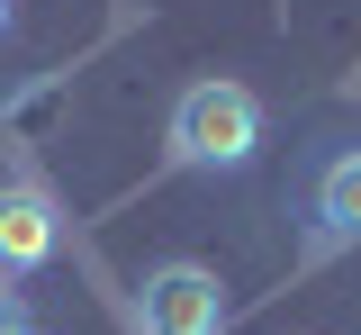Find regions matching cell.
<instances>
[{"label":"cell","mask_w":361,"mask_h":335,"mask_svg":"<svg viewBox=\"0 0 361 335\" xmlns=\"http://www.w3.org/2000/svg\"><path fill=\"white\" fill-rule=\"evenodd\" d=\"M0 335H37V317H27V308H18L9 290H0Z\"/></svg>","instance_id":"cell-5"},{"label":"cell","mask_w":361,"mask_h":335,"mask_svg":"<svg viewBox=\"0 0 361 335\" xmlns=\"http://www.w3.org/2000/svg\"><path fill=\"white\" fill-rule=\"evenodd\" d=\"M63 254V208L45 191H0V272H45Z\"/></svg>","instance_id":"cell-4"},{"label":"cell","mask_w":361,"mask_h":335,"mask_svg":"<svg viewBox=\"0 0 361 335\" xmlns=\"http://www.w3.org/2000/svg\"><path fill=\"white\" fill-rule=\"evenodd\" d=\"M163 154H172V172H244L262 154V100H253V82H235V73L190 82L172 100V118H163Z\"/></svg>","instance_id":"cell-1"},{"label":"cell","mask_w":361,"mask_h":335,"mask_svg":"<svg viewBox=\"0 0 361 335\" xmlns=\"http://www.w3.org/2000/svg\"><path fill=\"white\" fill-rule=\"evenodd\" d=\"M307 245L361 254V145H325L307 163Z\"/></svg>","instance_id":"cell-3"},{"label":"cell","mask_w":361,"mask_h":335,"mask_svg":"<svg viewBox=\"0 0 361 335\" xmlns=\"http://www.w3.org/2000/svg\"><path fill=\"white\" fill-rule=\"evenodd\" d=\"M0 28H9V0H0Z\"/></svg>","instance_id":"cell-6"},{"label":"cell","mask_w":361,"mask_h":335,"mask_svg":"<svg viewBox=\"0 0 361 335\" xmlns=\"http://www.w3.org/2000/svg\"><path fill=\"white\" fill-rule=\"evenodd\" d=\"M135 335H226V281L208 263H154L135 290Z\"/></svg>","instance_id":"cell-2"}]
</instances>
